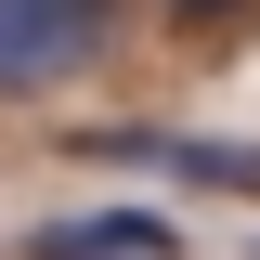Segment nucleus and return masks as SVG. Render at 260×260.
I'll return each instance as SVG.
<instances>
[{"label": "nucleus", "instance_id": "1", "mask_svg": "<svg viewBox=\"0 0 260 260\" xmlns=\"http://www.w3.org/2000/svg\"><path fill=\"white\" fill-rule=\"evenodd\" d=\"M104 52V0H0V91H52Z\"/></svg>", "mask_w": 260, "mask_h": 260}, {"label": "nucleus", "instance_id": "2", "mask_svg": "<svg viewBox=\"0 0 260 260\" xmlns=\"http://www.w3.org/2000/svg\"><path fill=\"white\" fill-rule=\"evenodd\" d=\"M26 260H182L169 208H78V221H39Z\"/></svg>", "mask_w": 260, "mask_h": 260}, {"label": "nucleus", "instance_id": "3", "mask_svg": "<svg viewBox=\"0 0 260 260\" xmlns=\"http://www.w3.org/2000/svg\"><path fill=\"white\" fill-rule=\"evenodd\" d=\"M104 156L169 169V182H260V156H247V143H195V130H104Z\"/></svg>", "mask_w": 260, "mask_h": 260}, {"label": "nucleus", "instance_id": "4", "mask_svg": "<svg viewBox=\"0 0 260 260\" xmlns=\"http://www.w3.org/2000/svg\"><path fill=\"white\" fill-rule=\"evenodd\" d=\"M169 13H195V26H221V13H247V0H169Z\"/></svg>", "mask_w": 260, "mask_h": 260}]
</instances>
